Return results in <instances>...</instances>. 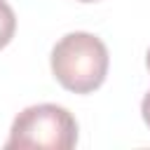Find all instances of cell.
<instances>
[{
  "label": "cell",
  "mask_w": 150,
  "mask_h": 150,
  "mask_svg": "<svg viewBox=\"0 0 150 150\" xmlns=\"http://www.w3.org/2000/svg\"><path fill=\"white\" fill-rule=\"evenodd\" d=\"M141 115H143V122L150 127V91L143 96V103H141Z\"/></svg>",
  "instance_id": "obj_4"
},
{
  "label": "cell",
  "mask_w": 150,
  "mask_h": 150,
  "mask_svg": "<svg viewBox=\"0 0 150 150\" xmlns=\"http://www.w3.org/2000/svg\"><path fill=\"white\" fill-rule=\"evenodd\" d=\"M77 143V122L75 117L56 105L40 103L21 110L9 129L7 148H45V150H70Z\"/></svg>",
  "instance_id": "obj_2"
},
{
  "label": "cell",
  "mask_w": 150,
  "mask_h": 150,
  "mask_svg": "<svg viewBox=\"0 0 150 150\" xmlns=\"http://www.w3.org/2000/svg\"><path fill=\"white\" fill-rule=\"evenodd\" d=\"M80 2H96V0H80Z\"/></svg>",
  "instance_id": "obj_6"
},
{
  "label": "cell",
  "mask_w": 150,
  "mask_h": 150,
  "mask_svg": "<svg viewBox=\"0 0 150 150\" xmlns=\"http://www.w3.org/2000/svg\"><path fill=\"white\" fill-rule=\"evenodd\" d=\"M52 73L63 89L89 94L108 75V49L91 33H68L52 49Z\"/></svg>",
  "instance_id": "obj_1"
},
{
  "label": "cell",
  "mask_w": 150,
  "mask_h": 150,
  "mask_svg": "<svg viewBox=\"0 0 150 150\" xmlns=\"http://www.w3.org/2000/svg\"><path fill=\"white\" fill-rule=\"evenodd\" d=\"M14 30H16V16H14V9L0 0V49L9 45V40L14 38Z\"/></svg>",
  "instance_id": "obj_3"
},
{
  "label": "cell",
  "mask_w": 150,
  "mask_h": 150,
  "mask_svg": "<svg viewBox=\"0 0 150 150\" xmlns=\"http://www.w3.org/2000/svg\"><path fill=\"white\" fill-rule=\"evenodd\" d=\"M145 66H148V70H150V49H148V56H145Z\"/></svg>",
  "instance_id": "obj_5"
}]
</instances>
